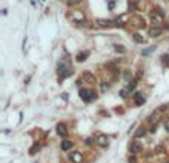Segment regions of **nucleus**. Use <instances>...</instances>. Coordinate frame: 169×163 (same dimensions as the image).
Masks as SVG:
<instances>
[{"label": "nucleus", "mask_w": 169, "mask_h": 163, "mask_svg": "<svg viewBox=\"0 0 169 163\" xmlns=\"http://www.w3.org/2000/svg\"><path fill=\"white\" fill-rule=\"evenodd\" d=\"M114 3H116L114 0H108V9H110V10L114 9Z\"/></svg>", "instance_id": "obj_13"}, {"label": "nucleus", "mask_w": 169, "mask_h": 163, "mask_svg": "<svg viewBox=\"0 0 169 163\" xmlns=\"http://www.w3.org/2000/svg\"><path fill=\"white\" fill-rule=\"evenodd\" d=\"M142 102H144V95H142L141 92H137V94H135V104L141 105Z\"/></svg>", "instance_id": "obj_7"}, {"label": "nucleus", "mask_w": 169, "mask_h": 163, "mask_svg": "<svg viewBox=\"0 0 169 163\" xmlns=\"http://www.w3.org/2000/svg\"><path fill=\"white\" fill-rule=\"evenodd\" d=\"M86 56H88V52H85V54H80L77 56V61H85L86 59Z\"/></svg>", "instance_id": "obj_12"}, {"label": "nucleus", "mask_w": 169, "mask_h": 163, "mask_svg": "<svg viewBox=\"0 0 169 163\" xmlns=\"http://www.w3.org/2000/svg\"><path fill=\"white\" fill-rule=\"evenodd\" d=\"M80 98H82L83 101L89 102V101H92L95 98V94L92 91H89V89H82V91H80Z\"/></svg>", "instance_id": "obj_1"}, {"label": "nucleus", "mask_w": 169, "mask_h": 163, "mask_svg": "<svg viewBox=\"0 0 169 163\" xmlns=\"http://www.w3.org/2000/svg\"><path fill=\"white\" fill-rule=\"evenodd\" d=\"M165 127H166V129L169 131V123H166V125H165Z\"/></svg>", "instance_id": "obj_19"}, {"label": "nucleus", "mask_w": 169, "mask_h": 163, "mask_svg": "<svg viewBox=\"0 0 169 163\" xmlns=\"http://www.w3.org/2000/svg\"><path fill=\"white\" fill-rule=\"evenodd\" d=\"M98 142H100L102 147H105V145L108 144V138H107L105 135H100V136H98Z\"/></svg>", "instance_id": "obj_9"}, {"label": "nucleus", "mask_w": 169, "mask_h": 163, "mask_svg": "<svg viewBox=\"0 0 169 163\" xmlns=\"http://www.w3.org/2000/svg\"><path fill=\"white\" fill-rule=\"evenodd\" d=\"M117 52H122V54H125L126 52V49H123V48H120V45H116V48H114Z\"/></svg>", "instance_id": "obj_15"}, {"label": "nucleus", "mask_w": 169, "mask_h": 163, "mask_svg": "<svg viewBox=\"0 0 169 163\" xmlns=\"http://www.w3.org/2000/svg\"><path fill=\"white\" fill-rule=\"evenodd\" d=\"M71 145H73V142H71V141H62V144H61V148L64 150V151H67V150L71 148Z\"/></svg>", "instance_id": "obj_10"}, {"label": "nucleus", "mask_w": 169, "mask_h": 163, "mask_svg": "<svg viewBox=\"0 0 169 163\" xmlns=\"http://www.w3.org/2000/svg\"><path fill=\"white\" fill-rule=\"evenodd\" d=\"M160 33H162V28L156 27V28H151L150 31H148V34H150L151 37H157V36H160Z\"/></svg>", "instance_id": "obj_8"}, {"label": "nucleus", "mask_w": 169, "mask_h": 163, "mask_svg": "<svg viewBox=\"0 0 169 163\" xmlns=\"http://www.w3.org/2000/svg\"><path fill=\"white\" fill-rule=\"evenodd\" d=\"M151 18H153V21H162V19H163V14H162V12H159V9H157V10H154V12H153Z\"/></svg>", "instance_id": "obj_6"}, {"label": "nucleus", "mask_w": 169, "mask_h": 163, "mask_svg": "<svg viewBox=\"0 0 169 163\" xmlns=\"http://www.w3.org/2000/svg\"><path fill=\"white\" fill-rule=\"evenodd\" d=\"M165 163H169V162H165Z\"/></svg>", "instance_id": "obj_20"}, {"label": "nucleus", "mask_w": 169, "mask_h": 163, "mask_svg": "<svg viewBox=\"0 0 169 163\" xmlns=\"http://www.w3.org/2000/svg\"><path fill=\"white\" fill-rule=\"evenodd\" d=\"M129 163H137V160H135V157H129Z\"/></svg>", "instance_id": "obj_18"}, {"label": "nucleus", "mask_w": 169, "mask_h": 163, "mask_svg": "<svg viewBox=\"0 0 169 163\" xmlns=\"http://www.w3.org/2000/svg\"><path fill=\"white\" fill-rule=\"evenodd\" d=\"M144 133H145V129L144 127H139V131L137 132V136H142Z\"/></svg>", "instance_id": "obj_14"}, {"label": "nucleus", "mask_w": 169, "mask_h": 163, "mask_svg": "<svg viewBox=\"0 0 169 163\" xmlns=\"http://www.w3.org/2000/svg\"><path fill=\"white\" fill-rule=\"evenodd\" d=\"M142 150V145L141 142H138V141H133L132 144H131V153L132 154H138L139 151Z\"/></svg>", "instance_id": "obj_3"}, {"label": "nucleus", "mask_w": 169, "mask_h": 163, "mask_svg": "<svg viewBox=\"0 0 169 163\" xmlns=\"http://www.w3.org/2000/svg\"><path fill=\"white\" fill-rule=\"evenodd\" d=\"M70 159H71V162H74V163H80V162L83 160L82 154L79 153V151H74V153H71V154H70Z\"/></svg>", "instance_id": "obj_4"}, {"label": "nucleus", "mask_w": 169, "mask_h": 163, "mask_svg": "<svg viewBox=\"0 0 169 163\" xmlns=\"http://www.w3.org/2000/svg\"><path fill=\"white\" fill-rule=\"evenodd\" d=\"M70 67L67 65L65 62H62V64H60V80H62L64 77H67L70 74Z\"/></svg>", "instance_id": "obj_2"}, {"label": "nucleus", "mask_w": 169, "mask_h": 163, "mask_svg": "<svg viewBox=\"0 0 169 163\" xmlns=\"http://www.w3.org/2000/svg\"><path fill=\"white\" fill-rule=\"evenodd\" d=\"M79 2H80V0H68V3H70V5H77Z\"/></svg>", "instance_id": "obj_17"}, {"label": "nucleus", "mask_w": 169, "mask_h": 163, "mask_svg": "<svg viewBox=\"0 0 169 163\" xmlns=\"http://www.w3.org/2000/svg\"><path fill=\"white\" fill-rule=\"evenodd\" d=\"M56 132H58L61 136H65V135H67V129H65V125L60 123V125L56 126Z\"/></svg>", "instance_id": "obj_5"}, {"label": "nucleus", "mask_w": 169, "mask_h": 163, "mask_svg": "<svg viewBox=\"0 0 169 163\" xmlns=\"http://www.w3.org/2000/svg\"><path fill=\"white\" fill-rule=\"evenodd\" d=\"M133 40L137 42V43H144V37L139 36V34H133Z\"/></svg>", "instance_id": "obj_11"}, {"label": "nucleus", "mask_w": 169, "mask_h": 163, "mask_svg": "<svg viewBox=\"0 0 169 163\" xmlns=\"http://www.w3.org/2000/svg\"><path fill=\"white\" fill-rule=\"evenodd\" d=\"M151 50H154V48H150V49H145V50H142V55H148L151 52Z\"/></svg>", "instance_id": "obj_16"}]
</instances>
